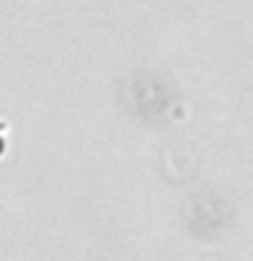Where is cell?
Instances as JSON below:
<instances>
[{"mask_svg":"<svg viewBox=\"0 0 253 261\" xmlns=\"http://www.w3.org/2000/svg\"><path fill=\"white\" fill-rule=\"evenodd\" d=\"M3 150H6V136H3V130H0V155H3Z\"/></svg>","mask_w":253,"mask_h":261,"instance_id":"6da1fadb","label":"cell"}]
</instances>
